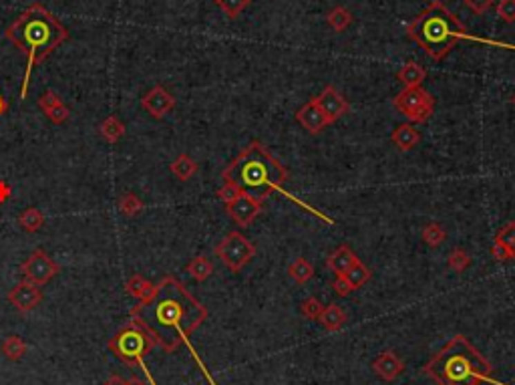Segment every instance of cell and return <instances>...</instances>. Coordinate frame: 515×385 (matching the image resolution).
I'll return each instance as SVG.
<instances>
[{"instance_id":"f35d334b","label":"cell","mask_w":515,"mask_h":385,"mask_svg":"<svg viewBox=\"0 0 515 385\" xmlns=\"http://www.w3.org/2000/svg\"><path fill=\"white\" fill-rule=\"evenodd\" d=\"M465 2V6L471 8L475 15H483L485 10H489L491 8V4L495 0H463Z\"/></svg>"},{"instance_id":"4316f807","label":"cell","mask_w":515,"mask_h":385,"mask_svg":"<svg viewBox=\"0 0 515 385\" xmlns=\"http://www.w3.org/2000/svg\"><path fill=\"white\" fill-rule=\"evenodd\" d=\"M288 274H290V278L294 283L304 285V283H308L314 276V267L306 258H296L290 267H288Z\"/></svg>"},{"instance_id":"7c38bea8","label":"cell","mask_w":515,"mask_h":385,"mask_svg":"<svg viewBox=\"0 0 515 385\" xmlns=\"http://www.w3.org/2000/svg\"><path fill=\"white\" fill-rule=\"evenodd\" d=\"M141 107L156 119H163L169 111L176 107V97L161 85H156L151 91H147L141 97Z\"/></svg>"},{"instance_id":"ab89813d","label":"cell","mask_w":515,"mask_h":385,"mask_svg":"<svg viewBox=\"0 0 515 385\" xmlns=\"http://www.w3.org/2000/svg\"><path fill=\"white\" fill-rule=\"evenodd\" d=\"M12 198V188L6 180H0V204H6Z\"/></svg>"},{"instance_id":"6da1fadb","label":"cell","mask_w":515,"mask_h":385,"mask_svg":"<svg viewBox=\"0 0 515 385\" xmlns=\"http://www.w3.org/2000/svg\"><path fill=\"white\" fill-rule=\"evenodd\" d=\"M205 319L207 309L171 274L153 285V291L129 311V321L145 329L156 347L165 353H174L181 343H187V337Z\"/></svg>"},{"instance_id":"8fae6325","label":"cell","mask_w":515,"mask_h":385,"mask_svg":"<svg viewBox=\"0 0 515 385\" xmlns=\"http://www.w3.org/2000/svg\"><path fill=\"white\" fill-rule=\"evenodd\" d=\"M8 303L19 311V313H30L32 309H37L43 303V291L41 287L32 285V283H19L8 291Z\"/></svg>"},{"instance_id":"836d02e7","label":"cell","mask_w":515,"mask_h":385,"mask_svg":"<svg viewBox=\"0 0 515 385\" xmlns=\"http://www.w3.org/2000/svg\"><path fill=\"white\" fill-rule=\"evenodd\" d=\"M216 6H220L225 12L227 19H238L242 15V10L250 4V0H214Z\"/></svg>"},{"instance_id":"f546056e","label":"cell","mask_w":515,"mask_h":385,"mask_svg":"<svg viewBox=\"0 0 515 385\" xmlns=\"http://www.w3.org/2000/svg\"><path fill=\"white\" fill-rule=\"evenodd\" d=\"M348 283H350V287L353 289H359L362 285H366L368 280H371V271H368V267H364L360 260H357L348 271L342 274Z\"/></svg>"},{"instance_id":"60d3db41","label":"cell","mask_w":515,"mask_h":385,"mask_svg":"<svg viewBox=\"0 0 515 385\" xmlns=\"http://www.w3.org/2000/svg\"><path fill=\"white\" fill-rule=\"evenodd\" d=\"M491 256L495 258V260H499V262H503V260H509V254H507V250L503 249L501 244H497V242H493Z\"/></svg>"},{"instance_id":"cb8c5ba5","label":"cell","mask_w":515,"mask_h":385,"mask_svg":"<svg viewBox=\"0 0 515 385\" xmlns=\"http://www.w3.org/2000/svg\"><path fill=\"white\" fill-rule=\"evenodd\" d=\"M19 226L23 228L24 232H28V234H35V232H39L41 228L45 226V214L39 208H35V206L24 208L23 212H21V216H19Z\"/></svg>"},{"instance_id":"f6af8a7d","label":"cell","mask_w":515,"mask_h":385,"mask_svg":"<svg viewBox=\"0 0 515 385\" xmlns=\"http://www.w3.org/2000/svg\"><path fill=\"white\" fill-rule=\"evenodd\" d=\"M512 101H514V105H515V95H514V99H512Z\"/></svg>"},{"instance_id":"83f0119b","label":"cell","mask_w":515,"mask_h":385,"mask_svg":"<svg viewBox=\"0 0 515 385\" xmlns=\"http://www.w3.org/2000/svg\"><path fill=\"white\" fill-rule=\"evenodd\" d=\"M117 206H119V212H121L123 216H129V218H133V216H137V214H141V212H143V208H145L143 200H141L137 194H133V192H125V194L119 198Z\"/></svg>"},{"instance_id":"d6a6232c","label":"cell","mask_w":515,"mask_h":385,"mask_svg":"<svg viewBox=\"0 0 515 385\" xmlns=\"http://www.w3.org/2000/svg\"><path fill=\"white\" fill-rule=\"evenodd\" d=\"M447 262H449V269H451V271L463 272L469 269L471 256L463 249H453L451 250V254H449Z\"/></svg>"},{"instance_id":"603a6c76","label":"cell","mask_w":515,"mask_h":385,"mask_svg":"<svg viewBox=\"0 0 515 385\" xmlns=\"http://www.w3.org/2000/svg\"><path fill=\"white\" fill-rule=\"evenodd\" d=\"M99 136L103 137L107 143H117L121 137L125 136V125L117 115H109L101 121L99 125Z\"/></svg>"},{"instance_id":"e0dca14e","label":"cell","mask_w":515,"mask_h":385,"mask_svg":"<svg viewBox=\"0 0 515 385\" xmlns=\"http://www.w3.org/2000/svg\"><path fill=\"white\" fill-rule=\"evenodd\" d=\"M357 260H359V256L348 249V247H338V249L328 256L326 267L335 272V274H344V272L348 271Z\"/></svg>"},{"instance_id":"277c9868","label":"cell","mask_w":515,"mask_h":385,"mask_svg":"<svg viewBox=\"0 0 515 385\" xmlns=\"http://www.w3.org/2000/svg\"><path fill=\"white\" fill-rule=\"evenodd\" d=\"M423 371L437 385H481L491 377L493 367L467 337L457 335L427 363Z\"/></svg>"},{"instance_id":"e575fe53","label":"cell","mask_w":515,"mask_h":385,"mask_svg":"<svg viewBox=\"0 0 515 385\" xmlns=\"http://www.w3.org/2000/svg\"><path fill=\"white\" fill-rule=\"evenodd\" d=\"M322 309H324V305H322L318 298H314V296L304 298V301H302V305H300V313H302V317H306L308 321H318L320 315H322Z\"/></svg>"},{"instance_id":"4dcf8cb0","label":"cell","mask_w":515,"mask_h":385,"mask_svg":"<svg viewBox=\"0 0 515 385\" xmlns=\"http://www.w3.org/2000/svg\"><path fill=\"white\" fill-rule=\"evenodd\" d=\"M495 242L501 244L503 249L507 250L509 258L515 260V222H507L505 226L501 228V230L495 234Z\"/></svg>"},{"instance_id":"9a60e30c","label":"cell","mask_w":515,"mask_h":385,"mask_svg":"<svg viewBox=\"0 0 515 385\" xmlns=\"http://www.w3.org/2000/svg\"><path fill=\"white\" fill-rule=\"evenodd\" d=\"M373 371L384 382H395L404 371V363L395 351H382L373 361Z\"/></svg>"},{"instance_id":"b9f144b4","label":"cell","mask_w":515,"mask_h":385,"mask_svg":"<svg viewBox=\"0 0 515 385\" xmlns=\"http://www.w3.org/2000/svg\"><path fill=\"white\" fill-rule=\"evenodd\" d=\"M103 385H125V379H123V377H119V375H111V377H109V379H107Z\"/></svg>"},{"instance_id":"8992f818","label":"cell","mask_w":515,"mask_h":385,"mask_svg":"<svg viewBox=\"0 0 515 385\" xmlns=\"http://www.w3.org/2000/svg\"><path fill=\"white\" fill-rule=\"evenodd\" d=\"M107 347H109V351H111L119 361H123L125 365H139L147 373V367H145V359L143 357L151 353V349L156 347V343H153V339L149 337V333L145 329H141L139 325H135V323L129 321L123 329H119L113 335V339H109ZM147 379H149V385H156V382L151 379L149 373H147Z\"/></svg>"},{"instance_id":"52a82bcc","label":"cell","mask_w":515,"mask_h":385,"mask_svg":"<svg viewBox=\"0 0 515 385\" xmlns=\"http://www.w3.org/2000/svg\"><path fill=\"white\" fill-rule=\"evenodd\" d=\"M218 258L232 272H240L256 256V247L240 232H230L216 247Z\"/></svg>"},{"instance_id":"d590c367","label":"cell","mask_w":515,"mask_h":385,"mask_svg":"<svg viewBox=\"0 0 515 385\" xmlns=\"http://www.w3.org/2000/svg\"><path fill=\"white\" fill-rule=\"evenodd\" d=\"M497 17L505 23H515V0H499Z\"/></svg>"},{"instance_id":"ba28073f","label":"cell","mask_w":515,"mask_h":385,"mask_svg":"<svg viewBox=\"0 0 515 385\" xmlns=\"http://www.w3.org/2000/svg\"><path fill=\"white\" fill-rule=\"evenodd\" d=\"M395 107L401 114L413 121V123H423L427 121L433 109H435V101L431 97V93H427L423 87H404L397 97H395Z\"/></svg>"},{"instance_id":"ffe728a7","label":"cell","mask_w":515,"mask_h":385,"mask_svg":"<svg viewBox=\"0 0 515 385\" xmlns=\"http://www.w3.org/2000/svg\"><path fill=\"white\" fill-rule=\"evenodd\" d=\"M397 79L403 83L404 87H421L423 81L427 79V71L419 63L409 61V63H404L403 67L399 69Z\"/></svg>"},{"instance_id":"4fadbf2b","label":"cell","mask_w":515,"mask_h":385,"mask_svg":"<svg viewBox=\"0 0 515 385\" xmlns=\"http://www.w3.org/2000/svg\"><path fill=\"white\" fill-rule=\"evenodd\" d=\"M314 103L320 107L322 114L328 117L330 123L336 121V119H340L342 115L348 114V109H350V105H348V101L344 99V95L336 89V87H333V85L324 87L318 97H314Z\"/></svg>"},{"instance_id":"d4e9b609","label":"cell","mask_w":515,"mask_h":385,"mask_svg":"<svg viewBox=\"0 0 515 385\" xmlns=\"http://www.w3.org/2000/svg\"><path fill=\"white\" fill-rule=\"evenodd\" d=\"M185 271H187V274H191L194 280L203 283V280H207V278L214 274V262H212L207 256H202V254H200V256H194V258L187 262Z\"/></svg>"},{"instance_id":"9c48e42d","label":"cell","mask_w":515,"mask_h":385,"mask_svg":"<svg viewBox=\"0 0 515 385\" xmlns=\"http://www.w3.org/2000/svg\"><path fill=\"white\" fill-rule=\"evenodd\" d=\"M59 272H61V267L43 249L32 250L28 254V258L21 265V274H23L24 280L32 283L37 287H43L46 283H50Z\"/></svg>"},{"instance_id":"3957f363","label":"cell","mask_w":515,"mask_h":385,"mask_svg":"<svg viewBox=\"0 0 515 385\" xmlns=\"http://www.w3.org/2000/svg\"><path fill=\"white\" fill-rule=\"evenodd\" d=\"M222 178L240 192L266 200L268 194L288 180V170L260 141H252L238 158L230 161Z\"/></svg>"},{"instance_id":"7bdbcfd3","label":"cell","mask_w":515,"mask_h":385,"mask_svg":"<svg viewBox=\"0 0 515 385\" xmlns=\"http://www.w3.org/2000/svg\"><path fill=\"white\" fill-rule=\"evenodd\" d=\"M125 385H149L145 384L143 379H139V377H129V379H125Z\"/></svg>"},{"instance_id":"44dd1931","label":"cell","mask_w":515,"mask_h":385,"mask_svg":"<svg viewBox=\"0 0 515 385\" xmlns=\"http://www.w3.org/2000/svg\"><path fill=\"white\" fill-rule=\"evenodd\" d=\"M0 351L8 361H21L28 351V345L21 335H8L0 343Z\"/></svg>"},{"instance_id":"1f68e13d","label":"cell","mask_w":515,"mask_h":385,"mask_svg":"<svg viewBox=\"0 0 515 385\" xmlns=\"http://www.w3.org/2000/svg\"><path fill=\"white\" fill-rule=\"evenodd\" d=\"M447 238V232L443 230L441 224H437V222H433V224H427L425 230H423V242L429 244V247H439L443 240Z\"/></svg>"},{"instance_id":"8d00e7d4","label":"cell","mask_w":515,"mask_h":385,"mask_svg":"<svg viewBox=\"0 0 515 385\" xmlns=\"http://www.w3.org/2000/svg\"><path fill=\"white\" fill-rule=\"evenodd\" d=\"M240 194H242V192H240V190H238L236 186H232V183H225V181H224V186H222V188L218 190V198H220V200H222L224 204H230V202H232L234 198H238Z\"/></svg>"},{"instance_id":"5bb4252c","label":"cell","mask_w":515,"mask_h":385,"mask_svg":"<svg viewBox=\"0 0 515 385\" xmlns=\"http://www.w3.org/2000/svg\"><path fill=\"white\" fill-rule=\"evenodd\" d=\"M39 107L41 111L46 115V119L55 125H63L67 123L68 117H71V109L63 103V99L55 93V91H45L41 97H39Z\"/></svg>"},{"instance_id":"74e56055","label":"cell","mask_w":515,"mask_h":385,"mask_svg":"<svg viewBox=\"0 0 515 385\" xmlns=\"http://www.w3.org/2000/svg\"><path fill=\"white\" fill-rule=\"evenodd\" d=\"M333 289H335V293L338 296H346L355 291V289L350 287V283H348L342 274H338V276H336L335 283H333Z\"/></svg>"},{"instance_id":"ac0fdd59","label":"cell","mask_w":515,"mask_h":385,"mask_svg":"<svg viewBox=\"0 0 515 385\" xmlns=\"http://www.w3.org/2000/svg\"><path fill=\"white\" fill-rule=\"evenodd\" d=\"M393 143H395V147L399 150V152H411L419 141H421V134L411 125V123H403V125H399L395 132H393Z\"/></svg>"},{"instance_id":"f1b7e54d","label":"cell","mask_w":515,"mask_h":385,"mask_svg":"<svg viewBox=\"0 0 515 385\" xmlns=\"http://www.w3.org/2000/svg\"><path fill=\"white\" fill-rule=\"evenodd\" d=\"M328 24H330V28L336 30V33H342V30H346L350 23H353V15H350V10H346L344 6H336L333 8L330 12H328Z\"/></svg>"},{"instance_id":"484cf974","label":"cell","mask_w":515,"mask_h":385,"mask_svg":"<svg viewBox=\"0 0 515 385\" xmlns=\"http://www.w3.org/2000/svg\"><path fill=\"white\" fill-rule=\"evenodd\" d=\"M125 291H127V295L129 296L141 301V298H145V296L153 291V283H149V280H147L145 276H141V274H133V276L125 283Z\"/></svg>"},{"instance_id":"d6986e66","label":"cell","mask_w":515,"mask_h":385,"mask_svg":"<svg viewBox=\"0 0 515 385\" xmlns=\"http://www.w3.org/2000/svg\"><path fill=\"white\" fill-rule=\"evenodd\" d=\"M318 321H320V325H322L326 331L336 333V331H340V329L344 327V323H346V313H344V309H342L340 305H328V307L322 309V315H320Z\"/></svg>"},{"instance_id":"5b68a950","label":"cell","mask_w":515,"mask_h":385,"mask_svg":"<svg viewBox=\"0 0 515 385\" xmlns=\"http://www.w3.org/2000/svg\"><path fill=\"white\" fill-rule=\"evenodd\" d=\"M409 39L425 51L435 61H443L455 45L467 37L465 24L461 23L447 6L433 0L425 10L406 26Z\"/></svg>"},{"instance_id":"2e32d148","label":"cell","mask_w":515,"mask_h":385,"mask_svg":"<svg viewBox=\"0 0 515 385\" xmlns=\"http://www.w3.org/2000/svg\"><path fill=\"white\" fill-rule=\"evenodd\" d=\"M296 119H298V123H302V127H304V129H308V134H320L324 127H328V125H330L328 117L320 111V107L314 103V99L312 101H308L306 105H302V107L298 109Z\"/></svg>"},{"instance_id":"7a4b0ae2","label":"cell","mask_w":515,"mask_h":385,"mask_svg":"<svg viewBox=\"0 0 515 385\" xmlns=\"http://www.w3.org/2000/svg\"><path fill=\"white\" fill-rule=\"evenodd\" d=\"M4 37L26 55V73L21 89V99H26L30 73L53 55L68 39V28L41 2L30 4L23 15L4 30Z\"/></svg>"},{"instance_id":"30bf717a","label":"cell","mask_w":515,"mask_h":385,"mask_svg":"<svg viewBox=\"0 0 515 385\" xmlns=\"http://www.w3.org/2000/svg\"><path fill=\"white\" fill-rule=\"evenodd\" d=\"M264 208V200L256 198L252 194H240L238 198H234L230 204H225V210L230 214V218L240 224V226H250V222H254L258 218V214Z\"/></svg>"},{"instance_id":"7402d4cb","label":"cell","mask_w":515,"mask_h":385,"mask_svg":"<svg viewBox=\"0 0 515 385\" xmlns=\"http://www.w3.org/2000/svg\"><path fill=\"white\" fill-rule=\"evenodd\" d=\"M169 170H171V174H174L180 181H187L196 176V172H198V161L191 158V156H187V154H180L178 158L171 161Z\"/></svg>"},{"instance_id":"ee69618b","label":"cell","mask_w":515,"mask_h":385,"mask_svg":"<svg viewBox=\"0 0 515 385\" xmlns=\"http://www.w3.org/2000/svg\"><path fill=\"white\" fill-rule=\"evenodd\" d=\"M8 111V101L0 95V115H4Z\"/></svg>"}]
</instances>
